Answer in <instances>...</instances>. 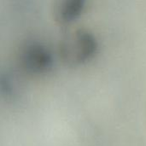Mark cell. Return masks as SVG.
<instances>
[{"mask_svg":"<svg viewBox=\"0 0 146 146\" xmlns=\"http://www.w3.org/2000/svg\"><path fill=\"white\" fill-rule=\"evenodd\" d=\"M19 62L27 73L41 74L51 68L53 56L49 48L41 42L27 41L20 49Z\"/></svg>","mask_w":146,"mask_h":146,"instance_id":"obj_1","label":"cell"},{"mask_svg":"<svg viewBox=\"0 0 146 146\" xmlns=\"http://www.w3.org/2000/svg\"><path fill=\"white\" fill-rule=\"evenodd\" d=\"M92 0H56L54 15L62 26H68L80 20L90 7Z\"/></svg>","mask_w":146,"mask_h":146,"instance_id":"obj_2","label":"cell"}]
</instances>
